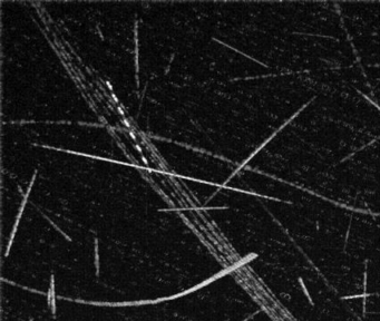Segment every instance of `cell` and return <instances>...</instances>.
<instances>
[{
	"mask_svg": "<svg viewBox=\"0 0 380 321\" xmlns=\"http://www.w3.org/2000/svg\"><path fill=\"white\" fill-rule=\"evenodd\" d=\"M35 179H36V172L33 173V179H31V182H30L29 186H28L27 193L25 194V196H24V200H22V202H21V206H20V210H19L18 216H17V219H16L15 226H14V229H12V233H11L10 240H9V244H8V246H7V251H6V256H8V254H9V251H10L11 244H12V242H14V237H15L16 231H17V227H18L19 221H20V218H21V215H22V212H24V208H25L26 202H27V200H28V196H29V193H30V191H31V187H33V181H35Z\"/></svg>",
	"mask_w": 380,
	"mask_h": 321,
	"instance_id": "6da1fadb",
	"label": "cell"
},
{
	"mask_svg": "<svg viewBox=\"0 0 380 321\" xmlns=\"http://www.w3.org/2000/svg\"><path fill=\"white\" fill-rule=\"evenodd\" d=\"M47 302L48 306L51 308V312L55 316L56 314V302H55V278L51 275L50 278V285L47 292Z\"/></svg>",
	"mask_w": 380,
	"mask_h": 321,
	"instance_id": "7a4b0ae2",
	"label": "cell"
},
{
	"mask_svg": "<svg viewBox=\"0 0 380 321\" xmlns=\"http://www.w3.org/2000/svg\"><path fill=\"white\" fill-rule=\"evenodd\" d=\"M95 265H96V274H97V277H98L99 262H98V246H97V240H95Z\"/></svg>",
	"mask_w": 380,
	"mask_h": 321,
	"instance_id": "3957f363",
	"label": "cell"
}]
</instances>
